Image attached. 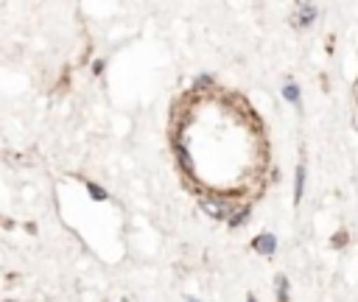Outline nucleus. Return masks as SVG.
Wrapping results in <instances>:
<instances>
[{
	"label": "nucleus",
	"mask_w": 358,
	"mask_h": 302,
	"mask_svg": "<svg viewBox=\"0 0 358 302\" xmlns=\"http://www.w3.org/2000/svg\"><path fill=\"white\" fill-rule=\"evenodd\" d=\"M199 207L213 221H229V215H232V201L224 199V196H207V199L199 201Z\"/></svg>",
	"instance_id": "1"
},
{
	"label": "nucleus",
	"mask_w": 358,
	"mask_h": 302,
	"mask_svg": "<svg viewBox=\"0 0 358 302\" xmlns=\"http://www.w3.org/2000/svg\"><path fill=\"white\" fill-rule=\"evenodd\" d=\"M313 20H316V6L313 3H296V11H294V25L296 28H308V25H313Z\"/></svg>",
	"instance_id": "2"
},
{
	"label": "nucleus",
	"mask_w": 358,
	"mask_h": 302,
	"mask_svg": "<svg viewBox=\"0 0 358 302\" xmlns=\"http://www.w3.org/2000/svg\"><path fill=\"white\" fill-rule=\"evenodd\" d=\"M252 249H255L257 254H266V257H271V254L277 252V238H274L271 232H260V235L252 240Z\"/></svg>",
	"instance_id": "3"
},
{
	"label": "nucleus",
	"mask_w": 358,
	"mask_h": 302,
	"mask_svg": "<svg viewBox=\"0 0 358 302\" xmlns=\"http://www.w3.org/2000/svg\"><path fill=\"white\" fill-rule=\"evenodd\" d=\"M176 162L182 165V171H185L187 176L196 173V162H193V157H190V151H187L185 143H176Z\"/></svg>",
	"instance_id": "4"
},
{
	"label": "nucleus",
	"mask_w": 358,
	"mask_h": 302,
	"mask_svg": "<svg viewBox=\"0 0 358 302\" xmlns=\"http://www.w3.org/2000/svg\"><path fill=\"white\" fill-rule=\"evenodd\" d=\"M305 179H308V168H305V162H299V165H296V173H294V201H296V204L302 201Z\"/></svg>",
	"instance_id": "5"
},
{
	"label": "nucleus",
	"mask_w": 358,
	"mask_h": 302,
	"mask_svg": "<svg viewBox=\"0 0 358 302\" xmlns=\"http://www.w3.org/2000/svg\"><path fill=\"white\" fill-rule=\"evenodd\" d=\"M282 98H285L288 103H294V106H302V92H299V87H296L294 81H288V84L282 87Z\"/></svg>",
	"instance_id": "6"
},
{
	"label": "nucleus",
	"mask_w": 358,
	"mask_h": 302,
	"mask_svg": "<svg viewBox=\"0 0 358 302\" xmlns=\"http://www.w3.org/2000/svg\"><path fill=\"white\" fill-rule=\"evenodd\" d=\"M87 193H90L95 201H106V199H109V193H106L98 182H87Z\"/></svg>",
	"instance_id": "7"
},
{
	"label": "nucleus",
	"mask_w": 358,
	"mask_h": 302,
	"mask_svg": "<svg viewBox=\"0 0 358 302\" xmlns=\"http://www.w3.org/2000/svg\"><path fill=\"white\" fill-rule=\"evenodd\" d=\"M277 302H288V277L277 274Z\"/></svg>",
	"instance_id": "8"
},
{
	"label": "nucleus",
	"mask_w": 358,
	"mask_h": 302,
	"mask_svg": "<svg viewBox=\"0 0 358 302\" xmlns=\"http://www.w3.org/2000/svg\"><path fill=\"white\" fill-rule=\"evenodd\" d=\"M246 218H249V207H241L238 213H232V215H229V226H232V229H238Z\"/></svg>",
	"instance_id": "9"
},
{
	"label": "nucleus",
	"mask_w": 358,
	"mask_h": 302,
	"mask_svg": "<svg viewBox=\"0 0 358 302\" xmlns=\"http://www.w3.org/2000/svg\"><path fill=\"white\" fill-rule=\"evenodd\" d=\"M210 84H213V76H196V81H193L196 89H207Z\"/></svg>",
	"instance_id": "10"
},
{
	"label": "nucleus",
	"mask_w": 358,
	"mask_h": 302,
	"mask_svg": "<svg viewBox=\"0 0 358 302\" xmlns=\"http://www.w3.org/2000/svg\"><path fill=\"white\" fill-rule=\"evenodd\" d=\"M344 240H347V235H344V232L333 235V246H344Z\"/></svg>",
	"instance_id": "11"
},
{
	"label": "nucleus",
	"mask_w": 358,
	"mask_h": 302,
	"mask_svg": "<svg viewBox=\"0 0 358 302\" xmlns=\"http://www.w3.org/2000/svg\"><path fill=\"white\" fill-rule=\"evenodd\" d=\"M92 73H103V62H101V59L92 64Z\"/></svg>",
	"instance_id": "12"
},
{
	"label": "nucleus",
	"mask_w": 358,
	"mask_h": 302,
	"mask_svg": "<svg viewBox=\"0 0 358 302\" xmlns=\"http://www.w3.org/2000/svg\"><path fill=\"white\" fill-rule=\"evenodd\" d=\"M246 302H257V296H255V294H249V296H246Z\"/></svg>",
	"instance_id": "13"
}]
</instances>
